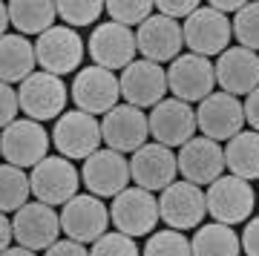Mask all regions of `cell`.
Here are the masks:
<instances>
[{
	"label": "cell",
	"mask_w": 259,
	"mask_h": 256,
	"mask_svg": "<svg viewBox=\"0 0 259 256\" xmlns=\"http://www.w3.org/2000/svg\"><path fill=\"white\" fill-rule=\"evenodd\" d=\"M78 184H81V173L64 156H47L29 173V187L35 201H44L49 207H58V204L64 207L69 199H75Z\"/></svg>",
	"instance_id": "6da1fadb"
},
{
	"label": "cell",
	"mask_w": 259,
	"mask_h": 256,
	"mask_svg": "<svg viewBox=\"0 0 259 256\" xmlns=\"http://www.w3.org/2000/svg\"><path fill=\"white\" fill-rule=\"evenodd\" d=\"M66 83L64 78L58 75H49V72H32L26 81L18 87V104H20V112H26L29 121H37L44 124L49 118H61L64 115V107H66Z\"/></svg>",
	"instance_id": "7a4b0ae2"
},
{
	"label": "cell",
	"mask_w": 259,
	"mask_h": 256,
	"mask_svg": "<svg viewBox=\"0 0 259 256\" xmlns=\"http://www.w3.org/2000/svg\"><path fill=\"white\" fill-rule=\"evenodd\" d=\"M204 204L207 213L219 225H242L250 219L253 204H256V193L250 187V182L236 179V176H219L213 184H207L204 190Z\"/></svg>",
	"instance_id": "3957f363"
},
{
	"label": "cell",
	"mask_w": 259,
	"mask_h": 256,
	"mask_svg": "<svg viewBox=\"0 0 259 256\" xmlns=\"http://www.w3.org/2000/svg\"><path fill=\"white\" fill-rule=\"evenodd\" d=\"M101 121L81 110H66L55 121L52 144L58 147V156L64 158H90L101 150Z\"/></svg>",
	"instance_id": "277c9868"
},
{
	"label": "cell",
	"mask_w": 259,
	"mask_h": 256,
	"mask_svg": "<svg viewBox=\"0 0 259 256\" xmlns=\"http://www.w3.org/2000/svg\"><path fill=\"white\" fill-rule=\"evenodd\" d=\"M49 133L37 121L15 118L9 127L0 133V156L12 167H35L49 156Z\"/></svg>",
	"instance_id": "5b68a950"
},
{
	"label": "cell",
	"mask_w": 259,
	"mask_h": 256,
	"mask_svg": "<svg viewBox=\"0 0 259 256\" xmlns=\"http://www.w3.org/2000/svg\"><path fill=\"white\" fill-rule=\"evenodd\" d=\"M110 225L130 239L150 236L158 225V199L141 187L121 190L110 204Z\"/></svg>",
	"instance_id": "8992f818"
},
{
	"label": "cell",
	"mask_w": 259,
	"mask_h": 256,
	"mask_svg": "<svg viewBox=\"0 0 259 256\" xmlns=\"http://www.w3.org/2000/svg\"><path fill=\"white\" fill-rule=\"evenodd\" d=\"M216 87V72L213 64L202 55H179L170 69H167V92H173L176 101L185 104H202L207 95H213Z\"/></svg>",
	"instance_id": "52a82bcc"
},
{
	"label": "cell",
	"mask_w": 259,
	"mask_h": 256,
	"mask_svg": "<svg viewBox=\"0 0 259 256\" xmlns=\"http://www.w3.org/2000/svg\"><path fill=\"white\" fill-rule=\"evenodd\" d=\"M35 58L37 66L49 75H64L75 72L78 64L83 61V37L69 26H52L35 40Z\"/></svg>",
	"instance_id": "ba28073f"
},
{
	"label": "cell",
	"mask_w": 259,
	"mask_h": 256,
	"mask_svg": "<svg viewBox=\"0 0 259 256\" xmlns=\"http://www.w3.org/2000/svg\"><path fill=\"white\" fill-rule=\"evenodd\" d=\"M121 98V87L115 72L110 69H101V66H83L75 72L72 81V101L81 112H90V115H107L110 110L118 107Z\"/></svg>",
	"instance_id": "9c48e42d"
},
{
	"label": "cell",
	"mask_w": 259,
	"mask_h": 256,
	"mask_svg": "<svg viewBox=\"0 0 259 256\" xmlns=\"http://www.w3.org/2000/svg\"><path fill=\"white\" fill-rule=\"evenodd\" d=\"M204 213H207L204 190L185 182V179H179L170 187H164L161 196H158V219L164 225H170V230L185 233L190 228H199Z\"/></svg>",
	"instance_id": "30bf717a"
},
{
	"label": "cell",
	"mask_w": 259,
	"mask_h": 256,
	"mask_svg": "<svg viewBox=\"0 0 259 256\" xmlns=\"http://www.w3.org/2000/svg\"><path fill=\"white\" fill-rule=\"evenodd\" d=\"M242 127H245V107L239 98H233L228 92L207 95L196 110V130L216 144L239 136Z\"/></svg>",
	"instance_id": "8fae6325"
},
{
	"label": "cell",
	"mask_w": 259,
	"mask_h": 256,
	"mask_svg": "<svg viewBox=\"0 0 259 256\" xmlns=\"http://www.w3.org/2000/svg\"><path fill=\"white\" fill-rule=\"evenodd\" d=\"M110 228V210L98 196L93 193H78L61 207V230L72 242H95Z\"/></svg>",
	"instance_id": "7c38bea8"
},
{
	"label": "cell",
	"mask_w": 259,
	"mask_h": 256,
	"mask_svg": "<svg viewBox=\"0 0 259 256\" xmlns=\"http://www.w3.org/2000/svg\"><path fill=\"white\" fill-rule=\"evenodd\" d=\"M182 35H185V46L193 55L210 58V55H222L228 44L233 37L231 20L219 15L210 6H199L190 18L182 23Z\"/></svg>",
	"instance_id": "4fadbf2b"
},
{
	"label": "cell",
	"mask_w": 259,
	"mask_h": 256,
	"mask_svg": "<svg viewBox=\"0 0 259 256\" xmlns=\"http://www.w3.org/2000/svg\"><path fill=\"white\" fill-rule=\"evenodd\" d=\"M81 182L98 199H115L121 190L130 187V158L110 147H101L98 153L83 158Z\"/></svg>",
	"instance_id": "5bb4252c"
},
{
	"label": "cell",
	"mask_w": 259,
	"mask_h": 256,
	"mask_svg": "<svg viewBox=\"0 0 259 256\" xmlns=\"http://www.w3.org/2000/svg\"><path fill=\"white\" fill-rule=\"evenodd\" d=\"M12 233H15V242L26 250H35V253L49 250L61 236V216L55 213V207L44 201H29L15 213Z\"/></svg>",
	"instance_id": "9a60e30c"
},
{
	"label": "cell",
	"mask_w": 259,
	"mask_h": 256,
	"mask_svg": "<svg viewBox=\"0 0 259 256\" xmlns=\"http://www.w3.org/2000/svg\"><path fill=\"white\" fill-rule=\"evenodd\" d=\"M179 164H176V153L164 144L147 141V144L136 150L130 156V182H136V187L147 193L164 190L176 182Z\"/></svg>",
	"instance_id": "2e32d148"
},
{
	"label": "cell",
	"mask_w": 259,
	"mask_h": 256,
	"mask_svg": "<svg viewBox=\"0 0 259 256\" xmlns=\"http://www.w3.org/2000/svg\"><path fill=\"white\" fill-rule=\"evenodd\" d=\"M87 52H90V58L95 61V66H101V69H110V72L127 69V66L136 61V52H139V46H136V32L107 20V23L93 29L90 44H87Z\"/></svg>",
	"instance_id": "e0dca14e"
},
{
	"label": "cell",
	"mask_w": 259,
	"mask_h": 256,
	"mask_svg": "<svg viewBox=\"0 0 259 256\" xmlns=\"http://www.w3.org/2000/svg\"><path fill=\"white\" fill-rule=\"evenodd\" d=\"M121 98L127 101L130 107H156L161 104L167 95V69L161 64L153 61H133L127 69H121L118 75Z\"/></svg>",
	"instance_id": "ac0fdd59"
},
{
	"label": "cell",
	"mask_w": 259,
	"mask_h": 256,
	"mask_svg": "<svg viewBox=\"0 0 259 256\" xmlns=\"http://www.w3.org/2000/svg\"><path fill=\"white\" fill-rule=\"evenodd\" d=\"M101 138L104 144L115 150V153H136L147 144L150 138V121L139 107L121 104L115 110H110L101 118Z\"/></svg>",
	"instance_id": "d6986e66"
},
{
	"label": "cell",
	"mask_w": 259,
	"mask_h": 256,
	"mask_svg": "<svg viewBox=\"0 0 259 256\" xmlns=\"http://www.w3.org/2000/svg\"><path fill=\"white\" fill-rule=\"evenodd\" d=\"M147 121H150L153 141L170 147V150L173 147H185L196 136V110L190 104H185V101L164 98L161 104L153 107Z\"/></svg>",
	"instance_id": "ffe728a7"
},
{
	"label": "cell",
	"mask_w": 259,
	"mask_h": 256,
	"mask_svg": "<svg viewBox=\"0 0 259 256\" xmlns=\"http://www.w3.org/2000/svg\"><path fill=\"white\" fill-rule=\"evenodd\" d=\"M136 46L144 55V61L153 64H173L182 55V46H185V35H182V23L170 20L164 15H150L139 29H136Z\"/></svg>",
	"instance_id": "44dd1931"
},
{
	"label": "cell",
	"mask_w": 259,
	"mask_h": 256,
	"mask_svg": "<svg viewBox=\"0 0 259 256\" xmlns=\"http://www.w3.org/2000/svg\"><path fill=\"white\" fill-rule=\"evenodd\" d=\"M179 173L182 179L196 187L202 184H213L225 170V150L222 144H216L204 136H193L176 156Z\"/></svg>",
	"instance_id": "7402d4cb"
},
{
	"label": "cell",
	"mask_w": 259,
	"mask_h": 256,
	"mask_svg": "<svg viewBox=\"0 0 259 256\" xmlns=\"http://www.w3.org/2000/svg\"><path fill=\"white\" fill-rule=\"evenodd\" d=\"M213 72H216V87H222V92L233 98L239 95L248 98L259 87V55L242 46H228L213 64Z\"/></svg>",
	"instance_id": "603a6c76"
},
{
	"label": "cell",
	"mask_w": 259,
	"mask_h": 256,
	"mask_svg": "<svg viewBox=\"0 0 259 256\" xmlns=\"http://www.w3.org/2000/svg\"><path fill=\"white\" fill-rule=\"evenodd\" d=\"M37 58H35V40L6 32L0 37V81L3 83H23L29 75L35 72Z\"/></svg>",
	"instance_id": "cb8c5ba5"
},
{
	"label": "cell",
	"mask_w": 259,
	"mask_h": 256,
	"mask_svg": "<svg viewBox=\"0 0 259 256\" xmlns=\"http://www.w3.org/2000/svg\"><path fill=\"white\" fill-rule=\"evenodd\" d=\"M9 6V23L18 29V35H44L47 29L55 26L58 6L49 0H15Z\"/></svg>",
	"instance_id": "d4e9b609"
},
{
	"label": "cell",
	"mask_w": 259,
	"mask_h": 256,
	"mask_svg": "<svg viewBox=\"0 0 259 256\" xmlns=\"http://www.w3.org/2000/svg\"><path fill=\"white\" fill-rule=\"evenodd\" d=\"M225 167L236 179H259V133L245 130L239 136H233L225 147Z\"/></svg>",
	"instance_id": "484cf974"
},
{
	"label": "cell",
	"mask_w": 259,
	"mask_h": 256,
	"mask_svg": "<svg viewBox=\"0 0 259 256\" xmlns=\"http://www.w3.org/2000/svg\"><path fill=\"white\" fill-rule=\"evenodd\" d=\"M190 250L193 256H239L242 245L233 228L213 222V225H199L196 236L190 239Z\"/></svg>",
	"instance_id": "4316f807"
},
{
	"label": "cell",
	"mask_w": 259,
	"mask_h": 256,
	"mask_svg": "<svg viewBox=\"0 0 259 256\" xmlns=\"http://www.w3.org/2000/svg\"><path fill=\"white\" fill-rule=\"evenodd\" d=\"M29 176L20 167L0 164V213H18L23 204H29Z\"/></svg>",
	"instance_id": "83f0119b"
},
{
	"label": "cell",
	"mask_w": 259,
	"mask_h": 256,
	"mask_svg": "<svg viewBox=\"0 0 259 256\" xmlns=\"http://www.w3.org/2000/svg\"><path fill=\"white\" fill-rule=\"evenodd\" d=\"M141 256H193V250H190V239L185 233L167 228V230L150 233Z\"/></svg>",
	"instance_id": "f1b7e54d"
},
{
	"label": "cell",
	"mask_w": 259,
	"mask_h": 256,
	"mask_svg": "<svg viewBox=\"0 0 259 256\" xmlns=\"http://www.w3.org/2000/svg\"><path fill=\"white\" fill-rule=\"evenodd\" d=\"M104 9H107L112 23L133 29L141 26L153 15V3L150 0H110V3H104Z\"/></svg>",
	"instance_id": "f546056e"
},
{
	"label": "cell",
	"mask_w": 259,
	"mask_h": 256,
	"mask_svg": "<svg viewBox=\"0 0 259 256\" xmlns=\"http://www.w3.org/2000/svg\"><path fill=\"white\" fill-rule=\"evenodd\" d=\"M55 6H58L61 20H64V26H69V29L93 26L104 12V3H98V0H61Z\"/></svg>",
	"instance_id": "4dcf8cb0"
},
{
	"label": "cell",
	"mask_w": 259,
	"mask_h": 256,
	"mask_svg": "<svg viewBox=\"0 0 259 256\" xmlns=\"http://www.w3.org/2000/svg\"><path fill=\"white\" fill-rule=\"evenodd\" d=\"M233 37L239 40L242 49L256 52L259 49V3H245L231 23Z\"/></svg>",
	"instance_id": "1f68e13d"
},
{
	"label": "cell",
	"mask_w": 259,
	"mask_h": 256,
	"mask_svg": "<svg viewBox=\"0 0 259 256\" xmlns=\"http://www.w3.org/2000/svg\"><path fill=\"white\" fill-rule=\"evenodd\" d=\"M90 256H141L139 245L130 236L112 230V233H104L101 239H95L93 247H90Z\"/></svg>",
	"instance_id": "d6a6232c"
},
{
	"label": "cell",
	"mask_w": 259,
	"mask_h": 256,
	"mask_svg": "<svg viewBox=\"0 0 259 256\" xmlns=\"http://www.w3.org/2000/svg\"><path fill=\"white\" fill-rule=\"evenodd\" d=\"M199 6H202L199 0H158V3H153V9H156L158 15L170 18V20H179V18L187 20Z\"/></svg>",
	"instance_id": "836d02e7"
},
{
	"label": "cell",
	"mask_w": 259,
	"mask_h": 256,
	"mask_svg": "<svg viewBox=\"0 0 259 256\" xmlns=\"http://www.w3.org/2000/svg\"><path fill=\"white\" fill-rule=\"evenodd\" d=\"M20 112V104H18V90L9 87V83L0 81V130H6L15 121V115Z\"/></svg>",
	"instance_id": "e575fe53"
},
{
	"label": "cell",
	"mask_w": 259,
	"mask_h": 256,
	"mask_svg": "<svg viewBox=\"0 0 259 256\" xmlns=\"http://www.w3.org/2000/svg\"><path fill=\"white\" fill-rule=\"evenodd\" d=\"M239 245L248 256H259V216H253L245 225V230H242V236H239Z\"/></svg>",
	"instance_id": "d590c367"
},
{
	"label": "cell",
	"mask_w": 259,
	"mask_h": 256,
	"mask_svg": "<svg viewBox=\"0 0 259 256\" xmlns=\"http://www.w3.org/2000/svg\"><path fill=\"white\" fill-rule=\"evenodd\" d=\"M44 256H90V250H87L81 242H72V239H58L49 250H44Z\"/></svg>",
	"instance_id": "8d00e7d4"
},
{
	"label": "cell",
	"mask_w": 259,
	"mask_h": 256,
	"mask_svg": "<svg viewBox=\"0 0 259 256\" xmlns=\"http://www.w3.org/2000/svg\"><path fill=\"white\" fill-rule=\"evenodd\" d=\"M242 107H245V121L250 124V130H253V133H259V87L250 92L248 98H245V104H242Z\"/></svg>",
	"instance_id": "74e56055"
},
{
	"label": "cell",
	"mask_w": 259,
	"mask_h": 256,
	"mask_svg": "<svg viewBox=\"0 0 259 256\" xmlns=\"http://www.w3.org/2000/svg\"><path fill=\"white\" fill-rule=\"evenodd\" d=\"M12 239H15V233H12V222L6 219V213H0V253L12 247Z\"/></svg>",
	"instance_id": "f35d334b"
},
{
	"label": "cell",
	"mask_w": 259,
	"mask_h": 256,
	"mask_svg": "<svg viewBox=\"0 0 259 256\" xmlns=\"http://www.w3.org/2000/svg\"><path fill=\"white\" fill-rule=\"evenodd\" d=\"M207 6H210V9H216L219 15H225V18H228L231 12H239L242 6H245V3H242V0H213V3H207Z\"/></svg>",
	"instance_id": "ab89813d"
},
{
	"label": "cell",
	"mask_w": 259,
	"mask_h": 256,
	"mask_svg": "<svg viewBox=\"0 0 259 256\" xmlns=\"http://www.w3.org/2000/svg\"><path fill=\"white\" fill-rule=\"evenodd\" d=\"M6 26H9V6L0 3V37L6 35Z\"/></svg>",
	"instance_id": "60d3db41"
},
{
	"label": "cell",
	"mask_w": 259,
	"mask_h": 256,
	"mask_svg": "<svg viewBox=\"0 0 259 256\" xmlns=\"http://www.w3.org/2000/svg\"><path fill=\"white\" fill-rule=\"evenodd\" d=\"M0 256H37L35 253V250H26V247H9V250H3V253H0Z\"/></svg>",
	"instance_id": "b9f144b4"
},
{
	"label": "cell",
	"mask_w": 259,
	"mask_h": 256,
	"mask_svg": "<svg viewBox=\"0 0 259 256\" xmlns=\"http://www.w3.org/2000/svg\"><path fill=\"white\" fill-rule=\"evenodd\" d=\"M0 158H3V156H0Z\"/></svg>",
	"instance_id": "7bdbcfd3"
}]
</instances>
